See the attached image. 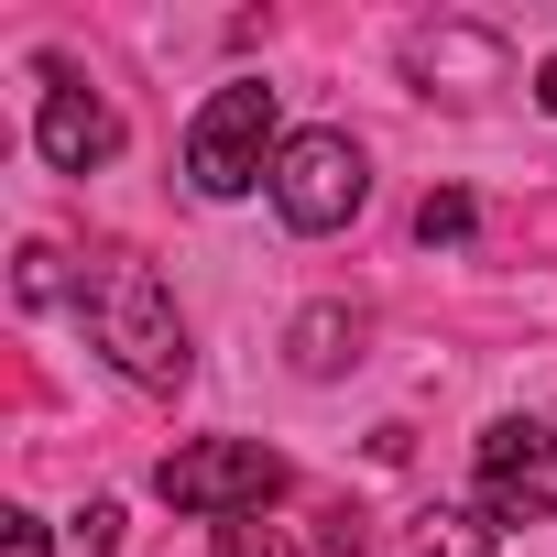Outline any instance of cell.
<instances>
[{
	"label": "cell",
	"instance_id": "obj_5",
	"mask_svg": "<svg viewBox=\"0 0 557 557\" xmlns=\"http://www.w3.org/2000/svg\"><path fill=\"white\" fill-rule=\"evenodd\" d=\"M361 197H372V164H361L350 132H285V153H273V219L285 230L329 240V230L361 219Z\"/></svg>",
	"mask_w": 557,
	"mask_h": 557
},
{
	"label": "cell",
	"instance_id": "obj_12",
	"mask_svg": "<svg viewBox=\"0 0 557 557\" xmlns=\"http://www.w3.org/2000/svg\"><path fill=\"white\" fill-rule=\"evenodd\" d=\"M0 557H45V513H0Z\"/></svg>",
	"mask_w": 557,
	"mask_h": 557
},
{
	"label": "cell",
	"instance_id": "obj_8",
	"mask_svg": "<svg viewBox=\"0 0 557 557\" xmlns=\"http://www.w3.org/2000/svg\"><path fill=\"white\" fill-rule=\"evenodd\" d=\"M285 361H296L307 383H339V372L361 361V307H307V318L285 329Z\"/></svg>",
	"mask_w": 557,
	"mask_h": 557
},
{
	"label": "cell",
	"instance_id": "obj_15",
	"mask_svg": "<svg viewBox=\"0 0 557 557\" xmlns=\"http://www.w3.org/2000/svg\"><path fill=\"white\" fill-rule=\"evenodd\" d=\"M535 99H546V110H557V55H546V66H535Z\"/></svg>",
	"mask_w": 557,
	"mask_h": 557
},
{
	"label": "cell",
	"instance_id": "obj_1",
	"mask_svg": "<svg viewBox=\"0 0 557 557\" xmlns=\"http://www.w3.org/2000/svg\"><path fill=\"white\" fill-rule=\"evenodd\" d=\"M77 318H88V339L110 350V372L143 383V394H175V383L197 372L186 318H175L164 273H153L143 251H99V262H77Z\"/></svg>",
	"mask_w": 557,
	"mask_h": 557
},
{
	"label": "cell",
	"instance_id": "obj_9",
	"mask_svg": "<svg viewBox=\"0 0 557 557\" xmlns=\"http://www.w3.org/2000/svg\"><path fill=\"white\" fill-rule=\"evenodd\" d=\"M12 296H23V307H66V296H77L55 240H23V273H12Z\"/></svg>",
	"mask_w": 557,
	"mask_h": 557
},
{
	"label": "cell",
	"instance_id": "obj_14",
	"mask_svg": "<svg viewBox=\"0 0 557 557\" xmlns=\"http://www.w3.org/2000/svg\"><path fill=\"white\" fill-rule=\"evenodd\" d=\"M208 557H273V535H262V524H219V535H208Z\"/></svg>",
	"mask_w": 557,
	"mask_h": 557
},
{
	"label": "cell",
	"instance_id": "obj_11",
	"mask_svg": "<svg viewBox=\"0 0 557 557\" xmlns=\"http://www.w3.org/2000/svg\"><path fill=\"white\" fill-rule=\"evenodd\" d=\"M416 557H492V524H481V513H426Z\"/></svg>",
	"mask_w": 557,
	"mask_h": 557
},
{
	"label": "cell",
	"instance_id": "obj_3",
	"mask_svg": "<svg viewBox=\"0 0 557 557\" xmlns=\"http://www.w3.org/2000/svg\"><path fill=\"white\" fill-rule=\"evenodd\" d=\"M285 448H262V437H197V448H164L153 492L175 513H208V524H251L262 503H285Z\"/></svg>",
	"mask_w": 557,
	"mask_h": 557
},
{
	"label": "cell",
	"instance_id": "obj_13",
	"mask_svg": "<svg viewBox=\"0 0 557 557\" xmlns=\"http://www.w3.org/2000/svg\"><path fill=\"white\" fill-rule=\"evenodd\" d=\"M77 535H88V557H110V546H121V503H88V513H77Z\"/></svg>",
	"mask_w": 557,
	"mask_h": 557
},
{
	"label": "cell",
	"instance_id": "obj_2",
	"mask_svg": "<svg viewBox=\"0 0 557 557\" xmlns=\"http://www.w3.org/2000/svg\"><path fill=\"white\" fill-rule=\"evenodd\" d=\"M273 153H285V121H273L262 77H230L197 121H186V186L197 197H251L273 186Z\"/></svg>",
	"mask_w": 557,
	"mask_h": 557
},
{
	"label": "cell",
	"instance_id": "obj_10",
	"mask_svg": "<svg viewBox=\"0 0 557 557\" xmlns=\"http://www.w3.org/2000/svg\"><path fill=\"white\" fill-rule=\"evenodd\" d=\"M470 230H481V208H470V197H459V186H437V197H426V208H416V240H426V251H459V240H470Z\"/></svg>",
	"mask_w": 557,
	"mask_h": 557
},
{
	"label": "cell",
	"instance_id": "obj_6",
	"mask_svg": "<svg viewBox=\"0 0 557 557\" xmlns=\"http://www.w3.org/2000/svg\"><path fill=\"white\" fill-rule=\"evenodd\" d=\"M34 153L55 164V175H99L110 153H121V110L77 77V66H55L45 55V110H34Z\"/></svg>",
	"mask_w": 557,
	"mask_h": 557
},
{
	"label": "cell",
	"instance_id": "obj_4",
	"mask_svg": "<svg viewBox=\"0 0 557 557\" xmlns=\"http://www.w3.org/2000/svg\"><path fill=\"white\" fill-rule=\"evenodd\" d=\"M470 513H481L492 535L546 524V513H557V426H535V416H492V426L470 437Z\"/></svg>",
	"mask_w": 557,
	"mask_h": 557
},
{
	"label": "cell",
	"instance_id": "obj_7",
	"mask_svg": "<svg viewBox=\"0 0 557 557\" xmlns=\"http://www.w3.org/2000/svg\"><path fill=\"white\" fill-rule=\"evenodd\" d=\"M405 66H416L426 88H437V77H481V88H492V77H503V34H481V23H437V34L405 45Z\"/></svg>",
	"mask_w": 557,
	"mask_h": 557
}]
</instances>
